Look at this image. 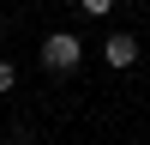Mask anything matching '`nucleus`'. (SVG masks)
<instances>
[{"mask_svg": "<svg viewBox=\"0 0 150 145\" xmlns=\"http://www.w3.org/2000/svg\"><path fill=\"white\" fill-rule=\"evenodd\" d=\"M84 12H90V18H108V12H114V0H78Z\"/></svg>", "mask_w": 150, "mask_h": 145, "instance_id": "7ed1b4c3", "label": "nucleus"}, {"mask_svg": "<svg viewBox=\"0 0 150 145\" xmlns=\"http://www.w3.org/2000/svg\"><path fill=\"white\" fill-rule=\"evenodd\" d=\"M12 79H18V72H12V60H0V97L12 91Z\"/></svg>", "mask_w": 150, "mask_h": 145, "instance_id": "20e7f679", "label": "nucleus"}, {"mask_svg": "<svg viewBox=\"0 0 150 145\" xmlns=\"http://www.w3.org/2000/svg\"><path fill=\"white\" fill-rule=\"evenodd\" d=\"M78 60H84V42H78L72 30H54V36H42V67H48V72H72Z\"/></svg>", "mask_w": 150, "mask_h": 145, "instance_id": "f257e3e1", "label": "nucleus"}, {"mask_svg": "<svg viewBox=\"0 0 150 145\" xmlns=\"http://www.w3.org/2000/svg\"><path fill=\"white\" fill-rule=\"evenodd\" d=\"M102 60H108V67H132V60H138V36L114 30V36L102 42Z\"/></svg>", "mask_w": 150, "mask_h": 145, "instance_id": "f03ea898", "label": "nucleus"}]
</instances>
